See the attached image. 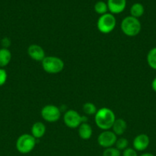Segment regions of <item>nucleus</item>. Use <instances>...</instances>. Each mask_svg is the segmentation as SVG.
<instances>
[{"label":"nucleus","instance_id":"obj_1","mask_svg":"<svg viewBox=\"0 0 156 156\" xmlns=\"http://www.w3.org/2000/svg\"><path fill=\"white\" fill-rule=\"evenodd\" d=\"M94 120L97 127L100 129L110 130L116 120V115L110 108H102L96 111L94 115Z\"/></svg>","mask_w":156,"mask_h":156},{"label":"nucleus","instance_id":"obj_2","mask_svg":"<svg viewBox=\"0 0 156 156\" xmlns=\"http://www.w3.org/2000/svg\"><path fill=\"white\" fill-rule=\"evenodd\" d=\"M120 26L122 33L128 37L137 36L142 29V24L139 18H134L131 15L124 18Z\"/></svg>","mask_w":156,"mask_h":156},{"label":"nucleus","instance_id":"obj_3","mask_svg":"<svg viewBox=\"0 0 156 156\" xmlns=\"http://www.w3.org/2000/svg\"><path fill=\"white\" fill-rule=\"evenodd\" d=\"M42 68L48 74H58L61 73L64 68V62L58 56H45L41 62Z\"/></svg>","mask_w":156,"mask_h":156},{"label":"nucleus","instance_id":"obj_4","mask_svg":"<svg viewBox=\"0 0 156 156\" xmlns=\"http://www.w3.org/2000/svg\"><path fill=\"white\" fill-rule=\"evenodd\" d=\"M36 146V139L28 133H24L17 139L16 149L21 154L30 153Z\"/></svg>","mask_w":156,"mask_h":156},{"label":"nucleus","instance_id":"obj_5","mask_svg":"<svg viewBox=\"0 0 156 156\" xmlns=\"http://www.w3.org/2000/svg\"><path fill=\"white\" fill-rule=\"evenodd\" d=\"M116 25V19L114 15L108 13L100 15L98 18L96 27L99 32L102 34H110L115 29Z\"/></svg>","mask_w":156,"mask_h":156},{"label":"nucleus","instance_id":"obj_6","mask_svg":"<svg viewBox=\"0 0 156 156\" xmlns=\"http://www.w3.org/2000/svg\"><path fill=\"white\" fill-rule=\"evenodd\" d=\"M64 123L67 127L70 129L78 128L83 123H87V117L81 116L77 111L74 110H68L66 111L63 117Z\"/></svg>","mask_w":156,"mask_h":156},{"label":"nucleus","instance_id":"obj_7","mask_svg":"<svg viewBox=\"0 0 156 156\" xmlns=\"http://www.w3.org/2000/svg\"><path fill=\"white\" fill-rule=\"evenodd\" d=\"M41 116L43 120L48 123H55L61 118V112L58 107L53 105H47L41 109Z\"/></svg>","mask_w":156,"mask_h":156},{"label":"nucleus","instance_id":"obj_8","mask_svg":"<svg viewBox=\"0 0 156 156\" xmlns=\"http://www.w3.org/2000/svg\"><path fill=\"white\" fill-rule=\"evenodd\" d=\"M116 140H117V136L113 131L103 130V132L98 136L97 143L99 146L104 149H107L115 146Z\"/></svg>","mask_w":156,"mask_h":156},{"label":"nucleus","instance_id":"obj_9","mask_svg":"<svg viewBox=\"0 0 156 156\" xmlns=\"http://www.w3.org/2000/svg\"><path fill=\"white\" fill-rule=\"evenodd\" d=\"M150 144V139L148 135L145 133L139 134L133 140V149L137 152H142L148 149Z\"/></svg>","mask_w":156,"mask_h":156},{"label":"nucleus","instance_id":"obj_10","mask_svg":"<svg viewBox=\"0 0 156 156\" xmlns=\"http://www.w3.org/2000/svg\"><path fill=\"white\" fill-rule=\"evenodd\" d=\"M27 53L31 59L37 62H42L46 56L44 49L38 44H32L29 46L28 47Z\"/></svg>","mask_w":156,"mask_h":156},{"label":"nucleus","instance_id":"obj_11","mask_svg":"<svg viewBox=\"0 0 156 156\" xmlns=\"http://www.w3.org/2000/svg\"><path fill=\"white\" fill-rule=\"evenodd\" d=\"M107 6L110 13L118 15L123 12L126 7V0H107Z\"/></svg>","mask_w":156,"mask_h":156},{"label":"nucleus","instance_id":"obj_12","mask_svg":"<svg viewBox=\"0 0 156 156\" xmlns=\"http://www.w3.org/2000/svg\"><path fill=\"white\" fill-rule=\"evenodd\" d=\"M113 132L116 136H122L125 133L127 129V123L123 119H116L113 126H112Z\"/></svg>","mask_w":156,"mask_h":156},{"label":"nucleus","instance_id":"obj_13","mask_svg":"<svg viewBox=\"0 0 156 156\" xmlns=\"http://www.w3.org/2000/svg\"><path fill=\"white\" fill-rule=\"evenodd\" d=\"M78 135L82 140H90L93 135V129L91 126L87 123H83L78 127Z\"/></svg>","mask_w":156,"mask_h":156},{"label":"nucleus","instance_id":"obj_14","mask_svg":"<svg viewBox=\"0 0 156 156\" xmlns=\"http://www.w3.org/2000/svg\"><path fill=\"white\" fill-rule=\"evenodd\" d=\"M46 133V126L42 122H35L32 126V135L35 139L42 138Z\"/></svg>","mask_w":156,"mask_h":156},{"label":"nucleus","instance_id":"obj_15","mask_svg":"<svg viewBox=\"0 0 156 156\" xmlns=\"http://www.w3.org/2000/svg\"><path fill=\"white\" fill-rule=\"evenodd\" d=\"M12 59V53L7 48L0 49V68H4L9 64Z\"/></svg>","mask_w":156,"mask_h":156},{"label":"nucleus","instance_id":"obj_16","mask_svg":"<svg viewBox=\"0 0 156 156\" xmlns=\"http://www.w3.org/2000/svg\"><path fill=\"white\" fill-rule=\"evenodd\" d=\"M145 8L143 5L139 2L134 3L130 8V15L134 18H139L144 15Z\"/></svg>","mask_w":156,"mask_h":156},{"label":"nucleus","instance_id":"obj_17","mask_svg":"<svg viewBox=\"0 0 156 156\" xmlns=\"http://www.w3.org/2000/svg\"><path fill=\"white\" fill-rule=\"evenodd\" d=\"M147 62L150 68L156 70V47H153L147 54Z\"/></svg>","mask_w":156,"mask_h":156},{"label":"nucleus","instance_id":"obj_18","mask_svg":"<svg viewBox=\"0 0 156 156\" xmlns=\"http://www.w3.org/2000/svg\"><path fill=\"white\" fill-rule=\"evenodd\" d=\"M94 11L96 13L99 14V15H102L104 14L108 13V6L107 3L103 1H99L94 5Z\"/></svg>","mask_w":156,"mask_h":156},{"label":"nucleus","instance_id":"obj_19","mask_svg":"<svg viewBox=\"0 0 156 156\" xmlns=\"http://www.w3.org/2000/svg\"><path fill=\"white\" fill-rule=\"evenodd\" d=\"M83 111L87 115H95L97 111V108L93 103L87 102L83 105Z\"/></svg>","mask_w":156,"mask_h":156},{"label":"nucleus","instance_id":"obj_20","mask_svg":"<svg viewBox=\"0 0 156 156\" xmlns=\"http://www.w3.org/2000/svg\"><path fill=\"white\" fill-rule=\"evenodd\" d=\"M115 146H116V149H119V151H123L128 148V141L124 137H121V138L117 139Z\"/></svg>","mask_w":156,"mask_h":156},{"label":"nucleus","instance_id":"obj_21","mask_svg":"<svg viewBox=\"0 0 156 156\" xmlns=\"http://www.w3.org/2000/svg\"><path fill=\"white\" fill-rule=\"evenodd\" d=\"M102 156H121V151L113 146L107 148L102 152Z\"/></svg>","mask_w":156,"mask_h":156},{"label":"nucleus","instance_id":"obj_22","mask_svg":"<svg viewBox=\"0 0 156 156\" xmlns=\"http://www.w3.org/2000/svg\"><path fill=\"white\" fill-rule=\"evenodd\" d=\"M8 79V75L4 68H0V86L6 84Z\"/></svg>","mask_w":156,"mask_h":156},{"label":"nucleus","instance_id":"obj_23","mask_svg":"<svg viewBox=\"0 0 156 156\" xmlns=\"http://www.w3.org/2000/svg\"><path fill=\"white\" fill-rule=\"evenodd\" d=\"M122 156H139L137 151L133 148H127L122 152Z\"/></svg>","mask_w":156,"mask_h":156},{"label":"nucleus","instance_id":"obj_24","mask_svg":"<svg viewBox=\"0 0 156 156\" xmlns=\"http://www.w3.org/2000/svg\"><path fill=\"white\" fill-rule=\"evenodd\" d=\"M151 88L154 92H156V77L151 82Z\"/></svg>","mask_w":156,"mask_h":156},{"label":"nucleus","instance_id":"obj_25","mask_svg":"<svg viewBox=\"0 0 156 156\" xmlns=\"http://www.w3.org/2000/svg\"><path fill=\"white\" fill-rule=\"evenodd\" d=\"M139 156H154V155H153V154H151V153H148V152H145V153L142 154V155H139Z\"/></svg>","mask_w":156,"mask_h":156}]
</instances>
